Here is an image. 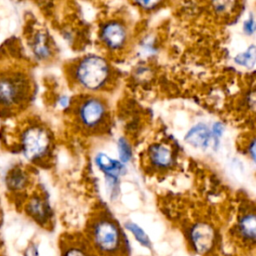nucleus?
<instances>
[{
    "mask_svg": "<svg viewBox=\"0 0 256 256\" xmlns=\"http://www.w3.org/2000/svg\"><path fill=\"white\" fill-rule=\"evenodd\" d=\"M88 242L98 255L124 256L127 252L124 236L111 218L96 217L88 228Z\"/></svg>",
    "mask_w": 256,
    "mask_h": 256,
    "instance_id": "obj_1",
    "label": "nucleus"
},
{
    "mask_svg": "<svg viewBox=\"0 0 256 256\" xmlns=\"http://www.w3.org/2000/svg\"><path fill=\"white\" fill-rule=\"evenodd\" d=\"M73 79L82 89L96 92L107 86L111 80V67L108 61L99 55L82 57L73 68Z\"/></svg>",
    "mask_w": 256,
    "mask_h": 256,
    "instance_id": "obj_2",
    "label": "nucleus"
},
{
    "mask_svg": "<svg viewBox=\"0 0 256 256\" xmlns=\"http://www.w3.org/2000/svg\"><path fill=\"white\" fill-rule=\"evenodd\" d=\"M106 104L98 97L88 96L77 106L76 115L80 126L87 130H96L104 125L107 119Z\"/></svg>",
    "mask_w": 256,
    "mask_h": 256,
    "instance_id": "obj_3",
    "label": "nucleus"
},
{
    "mask_svg": "<svg viewBox=\"0 0 256 256\" xmlns=\"http://www.w3.org/2000/svg\"><path fill=\"white\" fill-rule=\"evenodd\" d=\"M24 155L31 160L46 154L50 146V138L46 130L40 127L29 128L22 138Z\"/></svg>",
    "mask_w": 256,
    "mask_h": 256,
    "instance_id": "obj_4",
    "label": "nucleus"
},
{
    "mask_svg": "<svg viewBox=\"0 0 256 256\" xmlns=\"http://www.w3.org/2000/svg\"><path fill=\"white\" fill-rule=\"evenodd\" d=\"M128 33L125 25L119 20H108L100 29V40L111 51H118L126 45Z\"/></svg>",
    "mask_w": 256,
    "mask_h": 256,
    "instance_id": "obj_5",
    "label": "nucleus"
},
{
    "mask_svg": "<svg viewBox=\"0 0 256 256\" xmlns=\"http://www.w3.org/2000/svg\"><path fill=\"white\" fill-rule=\"evenodd\" d=\"M189 237L193 249L199 254L209 252L213 248L216 240L214 228L205 222L194 224L190 230Z\"/></svg>",
    "mask_w": 256,
    "mask_h": 256,
    "instance_id": "obj_6",
    "label": "nucleus"
},
{
    "mask_svg": "<svg viewBox=\"0 0 256 256\" xmlns=\"http://www.w3.org/2000/svg\"><path fill=\"white\" fill-rule=\"evenodd\" d=\"M61 256H99L88 240L82 237H70L62 244Z\"/></svg>",
    "mask_w": 256,
    "mask_h": 256,
    "instance_id": "obj_7",
    "label": "nucleus"
},
{
    "mask_svg": "<svg viewBox=\"0 0 256 256\" xmlns=\"http://www.w3.org/2000/svg\"><path fill=\"white\" fill-rule=\"evenodd\" d=\"M148 157L151 164L156 168H168L173 163L171 149L161 143H155L149 147Z\"/></svg>",
    "mask_w": 256,
    "mask_h": 256,
    "instance_id": "obj_8",
    "label": "nucleus"
},
{
    "mask_svg": "<svg viewBox=\"0 0 256 256\" xmlns=\"http://www.w3.org/2000/svg\"><path fill=\"white\" fill-rule=\"evenodd\" d=\"M95 164L105 174L106 177L118 178V176L121 175L125 170L124 164L118 160L110 158L104 153H98L96 155Z\"/></svg>",
    "mask_w": 256,
    "mask_h": 256,
    "instance_id": "obj_9",
    "label": "nucleus"
},
{
    "mask_svg": "<svg viewBox=\"0 0 256 256\" xmlns=\"http://www.w3.org/2000/svg\"><path fill=\"white\" fill-rule=\"evenodd\" d=\"M211 138V132L209 131L208 127L203 123H199L193 126L185 136V140L189 144L199 148L208 147Z\"/></svg>",
    "mask_w": 256,
    "mask_h": 256,
    "instance_id": "obj_10",
    "label": "nucleus"
},
{
    "mask_svg": "<svg viewBox=\"0 0 256 256\" xmlns=\"http://www.w3.org/2000/svg\"><path fill=\"white\" fill-rule=\"evenodd\" d=\"M22 91L20 83L11 79L0 80V103L8 105L15 103L20 99Z\"/></svg>",
    "mask_w": 256,
    "mask_h": 256,
    "instance_id": "obj_11",
    "label": "nucleus"
},
{
    "mask_svg": "<svg viewBox=\"0 0 256 256\" xmlns=\"http://www.w3.org/2000/svg\"><path fill=\"white\" fill-rule=\"evenodd\" d=\"M237 230L239 235L247 240L254 241L256 235V218L253 211L246 212L239 217L237 223Z\"/></svg>",
    "mask_w": 256,
    "mask_h": 256,
    "instance_id": "obj_12",
    "label": "nucleus"
},
{
    "mask_svg": "<svg viewBox=\"0 0 256 256\" xmlns=\"http://www.w3.org/2000/svg\"><path fill=\"white\" fill-rule=\"evenodd\" d=\"M28 211L29 213L38 221L40 222H45L48 218V207L45 204V202L42 201V199L36 197L33 198L29 205H28Z\"/></svg>",
    "mask_w": 256,
    "mask_h": 256,
    "instance_id": "obj_13",
    "label": "nucleus"
},
{
    "mask_svg": "<svg viewBox=\"0 0 256 256\" xmlns=\"http://www.w3.org/2000/svg\"><path fill=\"white\" fill-rule=\"evenodd\" d=\"M33 51L40 59H46L51 54V49L48 45V40L45 34L38 33L33 41Z\"/></svg>",
    "mask_w": 256,
    "mask_h": 256,
    "instance_id": "obj_14",
    "label": "nucleus"
},
{
    "mask_svg": "<svg viewBox=\"0 0 256 256\" xmlns=\"http://www.w3.org/2000/svg\"><path fill=\"white\" fill-rule=\"evenodd\" d=\"M255 59H256V52H255V45H250L244 52L238 54L234 61L243 67L246 68H253L255 66Z\"/></svg>",
    "mask_w": 256,
    "mask_h": 256,
    "instance_id": "obj_15",
    "label": "nucleus"
},
{
    "mask_svg": "<svg viewBox=\"0 0 256 256\" xmlns=\"http://www.w3.org/2000/svg\"><path fill=\"white\" fill-rule=\"evenodd\" d=\"M125 227L133 234V236L135 237V239L141 243V245L145 246V247H150L151 246V243H150V240L147 236V234L144 232V230L139 227L137 224L135 223H132V222H127L125 224Z\"/></svg>",
    "mask_w": 256,
    "mask_h": 256,
    "instance_id": "obj_16",
    "label": "nucleus"
},
{
    "mask_svg": "<svg viewBox=\"0 0 256 256\" xmlns=\"http://www.w3.org/2000/svg\"><path fill=\"white\" fill-rule=\"evenodd\" d=\"M117 148H118V154H119V161L122 164L130 161L132 156V151L128 141L124 137H121L118 139Z\"/></svg>",
    "mask_w": 256,
    "mask_h": 256,
    "instance_id": "obj_17",
    "label": "nucleus"
},
{
    "mask_svg": "<svg viewBox=\"0 0 256 256\" xmlns=\"http://www.w3.org/2000/svg\"><path fill=\"white\" fill-rule=\"evenodd\" d=\"M26 177L20 170H14L7 178L8 185L13 189L22 188L25 185Z\"/></svg>",
    "mask_w": 256,
    "mask_h": 256,
    "instance_id": "obj_18",
    "label": "nucleus"
},
{
    "mask_svg": "<svg viewBox=\"0 0 256 256\" xmlns=\"http://www.w3.org/2000/svg\"><path fill=\"white\" fill-rule=\"evenodd\" d=\"M223 131H224V126H223V124L221 122H215L213 124L211 136L215 140V145H216V143H218V140L221 137V135L223 134Z\"/></svg>",
    "mask_w": 256,
    "mask_h": 256,
    "instance_id": "obj_19",
    "label": "nucleus"
},
{
    "mask_svg": "<svg viewBox=\"0 0 256 256\" xmlns=\"http://www.w3.org/2000/svg\"><path fill=\"white\" fill-rule=\"evenodd\" d=\"M243 30L247 35H252L255 32V20L252 15L243 23Z\"/></svg>",
    "mask_w": 256,
    "mask_h": 256,
    "instance_id": "obj_20",
    "label": "nucleus"
},
{
    "mask_svg": "<svg viewBox=\"0 0 256 256\" xmlns=\"http://www.w3.org/2000/svg\"><path fill=\"white\" fill-rule=\"evenodd\" d=\"M135 4L139 5L141 8H144V9H153V8H155L159 4V2H155V1H139V2H136Z\"/></svg>",
    "mask_w": 256,
    "mask_h": 256,
    "instance_id": "obj_21",
    "label": "nucleus"
},
{
    "mask_svg": "<svg viewBox=\"0 0 256 256\" xmlns=\"http://www.w3.org/2000/svg\"><path fill=\"white\" fill-rule=\"evenodd\" d=\"M25 256H38L37 248H36L35 246H30V247L26 250Z\"/></svg>",
    "mask_w": 256,
    "mask_h": 256,
    "instance_id": "obj_22",
    "label": "nucleus"
},
{
    "mask_svg": "<svg viewBox=\"0 0 256 256\" xmlns=\"http://www.w3.org/2000/svg\"><path fill=\"white\" fill-rule=\"evenodd\" d=\"M59 104H60L61 107L66 108V107H68L69 104H70V99H69L67 96H62V97H60V99H59Z\"/></svg>",
    "mask_w": 256,
    "mask_h": 256,
    "instance_id": "obj_23",
    "label": "nucleus"
}]
</instances>
